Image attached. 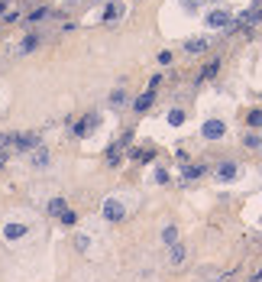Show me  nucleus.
Returning <instances> with one entry per match:
<instances>
[{"instance_id":"412c9836","label":"nucleus","mask_w":262,"mask_h":282,"mask_svg":"<svg viewBox=\"0 0 262 282\" xmlns=\"http://www.w3.org/2000/svg\"><path fill=\"white\" fill-rule=\"evenodd\" d=\"M243 146H246V149H262V140L256 133H246V136H243Z\"/></svg>"},{"instance_id":"423d86ee","label":"nucleus","mask_w":262,"mask_h":282,"mask_svg":"<svg viewBox=\"0 0 262 282\" xmlns=\"http://www.w3.org/2000/svg\"><path fill=\"white\" fill-rule=\"evenodd\" d=\"M152 101H155V88H149L146 94H139L136 101H133V110H136V114H146V110L152 107Z\"/></svg>"},{"instance_id":"6e6552de","label":"nucleus","mask_w":262,"mask_h":282,"mask_svg":"<svg viewBox=\"0 0 262 282\" xmlns=\"http://www.w3.org/2000/svg\"><path fill=\"white\" fill-rule=\"evenodd\" d=\"M29 162H32V169H46L49 165V149L39 143L36 149H32V156H29Z\"/></svg>"},{"instance_id":"20e7f679","label":"nucleus","mask_w":262,"mask_h":282,"mask_svg":"<svg viewBox=\"0 0 262 282\" xmlns=\"http://www.w3.org/2000/svg\"><path fill=\"white\" fill-rule=\"evenodd\" d=\"M97 124H100L97 114H87V117H81V120L75 124V136H87L91 130H97Z\"/></svg>"},{"instance_id":"f3484780","label":"nucleus","mask_w":262,"mask_h":282,"mask_svg":"<svg viewBox=\"0 0 262 282\" xmlns=\"http://www.w3.org/2000/svg\"><path fill=\"white\" fill-rule=\"evenodd\" d=\"M165 120H169V126H181L185 124V110H169V114H165Z\"/></svg>"},{"instance_id":"393cba45","label":"nucleus","mask_w":262,"mask_h":282,"mask_svg":"<svg viewBox=\"0 0 262 282\" xmlns=\"http://www.w3.org/2000/svg\"><path fill=\"white\" fill-rule=\"evenodd\" d=\"M159 65H172V52H159Z\"/></svg>"},{"instance_id":"7ed1b4c3","label":"nucleus","mask_w":262,"mask_h":282,"mask_svg":"<svg viewBox=\"0 0 262 282\" xmlns=\"http://www.w3.org/2000/svg\"><path fill=\"white\" fill-rule=\"evenodd\" d=\"M201 133H204V140H224V133H227V124L224 120H204V126H201Z\"/></svg>"},{"instance_id":"4be33fe9","label":"nucleus","mask_w":262,"mask_h":282,"mask_svg":"<svg viewBox=\"0 0 262 282\" xmlns=\"http://www.w3.org/2000/svg\"><path fill=\"white\" fill-rule=\"evenodd\" d=\"M110 104H114V107H123V104H126V91H120V88H116V91L110 94Z\"/></svg>"},{"instance_id":"9d476101","label":"nucleus","mask_w":262,"mask_h":282,"mask_svg":"<svg viewBox=\"0 0 262 282\" xmlns=\"http://www.w3.org/2000/svg\"><path fill=\"white\" fill-rule=\"evenodd\" d=\"M39 42H42V36L29 32V36H26V39L20 42V46H16V52H20V55H26V52H32V49H39Z\"/></svg>"},{"instance_id":"f8f14e48","label":"nucleus","mask_w":262,"mask_h":282,"mask_svg":"<svg viewBox=\"0 0 262 282\" xmlns=\"http://www.w3.org/2000/svg\"><path fill=\"white\" fill-rule=\"evenodd\" d=\"M3 237H7V240H20V237H26V224H3Z\"/></svg>"},{"instance_id":"dca6fc26","label":"nucleus","mask_w":262,"mask_h":282,"mask_svg":"<svg viewBox=\"0 0 262 282\" xmlns=\"http://www.w3.org/2000/svg\"><path fill=\"white\" fill-rule=\"evenodd\" d=\"M207 172V165L204 162H194V165H185V179H201V175Z\"/></svg>"},{"instance_id":"bb28decb","label":"nucleus","mask_w":262,"mask_h":282,"mask_svg":"<svg viewBox=\"0 0 262 282\" xmlns=\"http://www.w3.org/2000/svg\"><path fill=\"white\" fill-rule=\"evenodd\" d=\"M249 282H262V273H256V276H253V279H249Z\"/></svg>"},{"instance_id":"a211bd4d","label":"nucleus","mask_w":262,"mask_h":282,"mask_svg":"<svg viewBox=\"0 0 262 282\" xmlns=\"http://www.w3.org/2000/svg\"><path fill=\"white\" fill-rule=\"evenodd\" d=\"M49 13H52V10H49V7H36V10H32L29 16H26V23H39V20H46Z\"/></svg>"},{"instance_id":"f257e3e1","label":"nucleus","mask_w":262,"mask_h":282,"mask_svg":"<svg viewBox=\"0 0 262 282\" xmlns=\"http://www.w3.org/2000/svg\"><path fill=\"white\" fill-rule=\"evenodd\" d=\"M123 218H126V208L116 201V198H107V201H104V220H110V224H120Z\"/></svg>"},{"instance_id":"c85d7f7f","label":"nucleus","mask_w":262,"mask_h":282,"mask_svg":"<svg viewBox=\"0 0 262 282\" xmlns=\"http://www.w3.org/2000/svg\"><path fill=\"white\" fill-rule=\"evenodd\" d=\"M3 162H7V159H3V156H0V169H3Z\"/></svg>"},{"instance_id":"f03ea898","label":"nucleus","mask_w":262,"mask_h":282,"mask_svg":"<svg viewBox=\"0 0 262 282\" xmlns=\"http://www.w3.org/2000/svg\"><path fill=\"white\" fill-rule=\"evenodd\" d=\"M230 20H233V13L227 7H217V10H210V13L204 16V23H207L210 30H220V26H227Z\"/></svg>"},{"instance_id":"1a4fd4ad","label":"nucleus","mask_w":262,"mask_h":282,"mask_svg":"<svg viewBox=\"0 0 262 282\" xmlns=\"http://www.w3.org/2000/svg\"><path fill=\"white\" fill-rule=\"evenodd\" d=\"M185 256H188V247H185V243L169 247V263H172V266H181V263H185Z\"/></svg>"},{"instance_id":"9b49d317","label":"nucleus","mask_w":262,"mask_h":282,"mask_svg":"<svg viewBox=\"0 0 262 282\" xmlns=\"http://www.w3.org/2000/svg\"><path fill=\"white\" fill-rule=\"evenodd\" d=\"M210 42H207V36H194V39H185V52H204Z\"/></svg>"},{"instance_id":"aec40b11","label":"nucleus","mask_w":262,"mask_h":282,"mask_svg":"<svg viewBox=\"0 0 262 282\" xmlns=\"http://www.w3.org/2000/svg\"><path fill=\"white\" fill-rule=\"evenodd\" d=\"M58 220H62L65 227H75V224H78V214H75V211H68V208H65V211L58 214Z\"/></svg>"},{"instance_id":"5701e85b","label":"nucleus","mask_w":262,"mask_h":282,"mask_svg":"<svg viewBox=\"0 0 262 282\" xmlns=\"http://www.w3.org/2000/svg\"><path fill=\"white\" fill-rule=\"evenodd\" d=\"M13 143H16V133H0V156H3V149L13 146Z\"/></svg>"},{"instance_id":"6ab92c4d","label":"nucleus","mask_w":262,"mask_h":282,"mask_svg":"<svg viewBox=\"0 0 262 282\" xmlns=\"http://www.w3.org/2000/svg\"><path fill=\"white\" fill-rule=\"evenodd\" d=\"M65 208H68V204H65V198H52V201H49V214H55V218H58Z\"/></svg>"},{"instance_id":"39448f33","label":"nucleus","mask_w":262,"mask_h":282,"mask_svg":"<svg viewBox=\"0 0 262 282\" xmlns=\"http://www.w3.org/2000/svg\"><path fill=\"white\" fill-rule=\"evenodd\" d=\"M39 143H42V140H39L36 133H16V143H13V146L20 149V153H32Z\"/></svg>"},{"instance_id":"4468645a","label":"nucleus","mask_w":262,"mask_h":282,"mask_svg":"<svg viewBox=\"0 0 262 282\" xmlns=\"http://www.w3.org/2000/svg\"><path fill=\"white\" fill-rule=\"evenodd\" d=\"M217 71H220V59H210V62L204 65V71L198 75V81H207V78H214Z\"/></svg>"},{"instance_id":"cd10ccee","label":"nucleus","mask_w":262,"mask_h":282,"mask_svg":"<svg viewBox=\"0 0 262 282\" xmlns=\"http://www.w3.org/2000/svg\"><path fill=\"white\" fill-rule=\"evenodd\" d=\"M3 10H7V0H0V13H3Z\"/></svg>"},{"instance_id":"ddd939ff","label":"nucleus","mask_w":262,"mask_h":282,"mask_svg":"<svg viewBox=\"0 0 262 282\" xmlns=\"http://www.w3.org/2000/svg\"><path fill=\"white\" fill-rule=\"evenodd\" d=\"M120 16H123V3H107L104 7V23H114Z\"/></svg>"},{"instance_id":"b1692460","label":"nucleus","mask_w":262,"mask_h":282,"mask_svg":"<svg viewBox=\"0 0 262 282\" xmlns=\"http://www.w3.org/2000/svg\"><path fill=\"white\" fill-rule=\"evenodd\" d=\"M246 124L249 126H262V110H249V114H246Z\"/></svg>"},{"instance_id":"2eb2a0df","label":"nucleus","mask_w":262,"mask_h":282,"mask_svg":"<svg viewBox=\"0 0 262 282\" xmlns=\"http://www.w3.org/2000/svg\"><path fill=\"white\" fill-rule=\"evenodd\" d=\"M162 243H165V247H175V243H178V227H175V224L162 227Z\"/></svg>"},{"instance_id":"a878e982","label":"nucleus","mask_w":262,"mask_h":282,"mask_svg":"<svg viewBox=\"0 0 262 282\" xmlns=\"http://www.w3.org/2000/svg\"><path fill=\"white\" fill-rule=\"evenodd\" d=\"M155 182H169V172H165V169H155Z\"/></svg>"},{"instance_id":"0eeeda50","label":"nucleus","mask_w":262,"mask_h":282,"mask_svg":"<svg viewBox=\"0 0 262 282\" xmlns=\"http://www.w3.org/2000/svg\"><path fill=\"white\" fill-rule=\"evenodd\" d=\"M236 175H239V165L236 162H220V165H217V179H220V182H233Z\"/></svg>"}]
</instances>
